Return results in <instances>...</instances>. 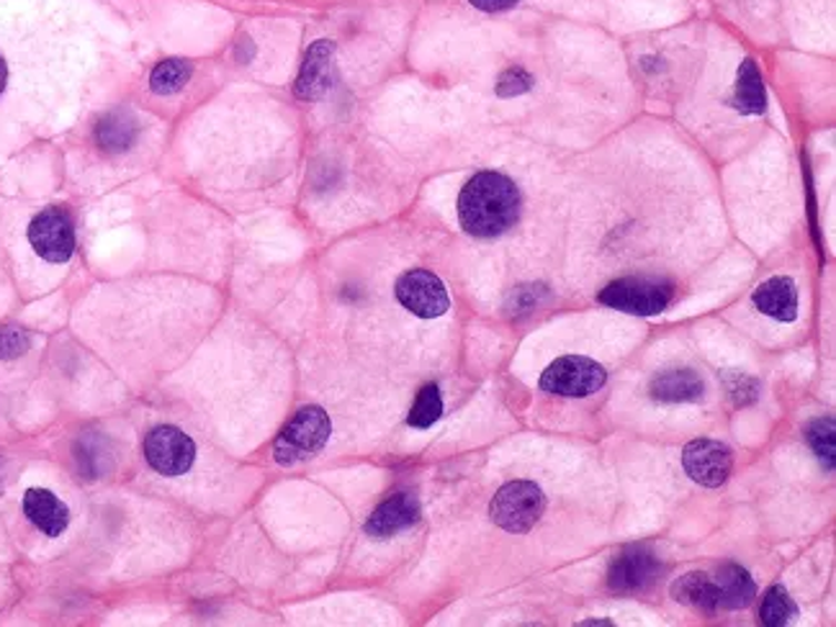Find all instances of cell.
Instances as JSON below:
<instances>
[{
  "mask_svg": "<svg viewBox=\"0 0 836 627\" xmlns=\"http://www.w3.org/2000/svg\"><path fill=\"white\" fill-rule=\"evenodd\" d=\"M649 397L659 404H693L705 397V383L693 368H670L651 378Z\"/></svg>",
  "mask_w": 836,
  "mask_h": 627,
  "instance_id": "13",
  "label": "cell"
},
{
  "mask_svg": "<svg viewBox=\"0 0 836 627\" xmlns=\"http://www.w3.org/2000/svg\"><path fill=\"white\" fill-rule=\"evenodd\" d=\"M29 348V337L21 329H0V360L19 358Z\"/></svg>",
  "mask_w": 836,
  "mask_h": 627,
  "instance_id": "26",
  "label": "cell"
},
{
  "mask_svg": "<svg viewBox=\"0 0 836 627\" xmlns=\"http://www.w3.org/2000/svg\"><path fill=\"white\" fill-rule=\"evenodd\" d=\"M608 383V371L598 360L584 356L557 358L541 373V391L564 399H587Z\"/></svg>",
  "mask_w": 836,
  "mask_h": 627,
  "instance_id": "5",
  "label": "cell"
},
{
  "mask_svg": "<svg viewBox=\"0 0 836 627\" xmlns=\"http://www.w3.org/2000/svg\"><path fill=\"white\" fill-rule=\"evenodd\" d=\"M734 106L742 114L759 116L767 109V91H765V78L754 60H744L738 64L736 75V93H734Z\"/></svg>",
  "mask_w": 836,
  "mask_h": 627,
  "instance_id": "18",
  "label": "cell"
},
{
  "mask_svg": "<svg viewBox=\"0 0 836 627\" xmlns=\"http://www.w3.org/2000/svg\"><path fill=\"white\" fill-rule=\"evenodd\" d=\"M582 627H610L608 620H587V623H579Z\"/></svg>",
  "mask_w": 836,
  "mask_h": 627,
  "instance_id": "30",
  "label": "cell"
},
{
  "mask_svg": "<svg viewBox=\"0 0 836 627\" xmlns=\"http://www.w3.org/2000/svg\"><path fill=\"white\" fill-rule=\"evenodd\" d=\"M798 617V605H795L791 594L783 584L769 586L765 592V599H762V609H759V623L767 627H785L795 623Z\"/></svg>",
  "mask_w": 836,
  "mask_h": 627,
  "instance_id": "20",
  "label": "cell"
},
{
  "mask_svg": "<svg viewBox=\"0 0 836 627\" xmlns=\"http://www.w3.org/2000/svg\"><path fill=\"white\" fill-rule=\"evenodd\" d=\"M469 3H471L473 8H479V11L497 13V11H508V8L518 6L520 0H469Z\"/></svg>",
  "mask_w": 836,
  "mask_h": 627,
  "instance_id": "28",
  "label": "cell"
},
{
  "mask_svg": "<svg viewBox=\"0 0 836 627\" xmlns=\"http://www.w3.org/2000/svg\"><path fill=\"white\" fill-rule=\"evenodd\" d=\"M6 80H8V70H6V62H3V58H0V93H3V88H6Z\"/></svg>",
  "mask_w": 836,
  "mask_h": 627,
  "instance_id": "29",
  "label": "cell"
},
{
  "mask_svg": "<svg viewBox=\"0 0 836 627\" xmlns=\"http://www.w3.org/2000/svg\"><path fill=\"white\" fill-rule=\"evenodd\" d=\"M682 469L695 484L718 489L728 481L731 469H734V455L731 448L718 440H693L682 450Z\"/></svg>",
  "mask_w": 836,
  "mask_h": 627,
  "instance_id": "10",
  "label": "cell"
},
{
  "mask_svg": "<svg viewBox=\"0 0 836 627\" xmlns=\"http://www.w3.org/2000/svg\"><path fill=\"white\" fill-rule=\"evenodd\" d=\"M329 432H333V422H329L327 412L322 407H302L294 414V420L281 430L273 445V458L281 465H294L302 461H309L312 455H317L322 448L327 445Z\"/></svg>",
  "mask_w": 836,
  "mask_h": 627,
  "instance_id": "2",
  "label": "cell"
},
{
  "mask_svg": "<svg viewBox=\"0 0 836 627\" xmlns=\"http://www.w3.org/2000/svg\"><path fill=\"white\" fill-rule=\"evenodd\" d=\"M754 309L765 314L775 321H795L798 319V286L793 278L775 276L759 284L752 294Z\"/></svg>",
  "mask_w": 836,
  "mask_h": 627,
  "instance_id": "14",
  "label": "cell"
},
{
  "mask_svg": "<svg viewBox=\"0 0 836 627\" xmlns=\"http://www.w3.org/2000/svg\"><path fill=\"white\" fill-rule=\"evenodd\" d=\"M23 514L50 537L62 535L70 525V510L47 489H29L23 496Z\"/></svg>",
  "mask_w": 836,
  "mask_h": 627,
  "instance_id": "15",
  "label": "cell"
},
{
  "mask_svg": "<svg viewBox=\"0 0 836 627\" xmlns=\"http://www.w3.org/2000/svg\"><path fill=\"white\" fill-rule=\"evenodd\" d=\"M546 512V496L533 481H510L495 494L489 504V517L504 533L526 535L541 522Z\"/></svg>",
  "mask_w": 836,
  "mask_h": 627,
  "instance_id": "3",
  "label": "cell"
},
{
  "mask_svg": "<svg viewBox=\"0 0 836 627\" xmlns=\"http://www.w3.org/2000/svg\"><path fill=\"white\" fill-rule=\"evenodd\" d=\"M29 243L47 263H68L75 253V229L64 208H44L29 224Z\"/></svg>",
  "mask_w": 836,
  "mask_h": 627,
  "instance_id": "8",
  "label": "cell"
},
{
  "mask_svg": "<svg viewBox=\"0 0 836 627\" xmlns=\"http://www.w3.org/2000/svg\"><path fill=\"white\" fill-rule=\"evenodd\" d=\"M715 586H718V609H744L757 597V584L750 576V571L738 564H721L715 571Z\"/></svg>",
  "mask_w": 836,
  "mask_h": 627,
  "instance_id": "16",
  "label": "cell"
},
{
  "mask_svg": "<svg viewBox=\"0 0 836 627\" xmlns=\"http://www.w3.org/2000/svg\"><path fill=\"white\" fill-rule=\"evenodd\" d=\"M95 142L106 152H126L136 142V119L124 109L109 111L95 124Z\"/></svg>",
  "mask_w": 836,
  "mask_h": 627,
  "instance_id": "19",
  "label": "cell"
},
{
  "mask_svg": "<svg viewBox=\"0 0 836 627\" xmlns=\"http://www.w3.org/2000/svg\"><path fill=\"white\" fill-rule=\"evenodd\" d=\"M549 296V291H546V286H520L514 288L512 294V311H533L538 304H541V299H546Z\"/></svg>",
  "mask_w": 836,
  "mask_h": 627,
  "instance_id": "27",
  "label": "cell"
},
{
  "mask_svg": "<svg viewBox=\"0 0 836 627\" xmlns=\"http://www.w3.org/2000/svg\"><path fill=\"white\" fill-rule=\"evenodd\" d=\"M397 301L405 307L409 314L420 319H436L444 317V314L450 309V299L448 291L436 273L430 270H409L397 280Z\"/></svg>",
  "mask_w": 836,
  "mask_h": 627,
  "instance_id": "9",
  "label": "cell"
},
{
  "mask_svg": "<svg viewBox=\"0 0 836 627\" xmlns=\"http://www.w3.org/2000/svg\"><path fill=\"white\" fill-rule=\"evenodd\" d=\"M662 576V561L649 545H631L618 553L608 571V589L623 597L646 594Z\"/></svg>",
  "mask_w": 836,
  "mask_h": 627,
  "instance_id": "6",
  "label": "cell"
},
{
  "mask_svg": "<svg viewBox=\"0 0 836 627\" xmlns=\"http://www.w3.org/2000/svg\"><path fill=\"white\" fill-rule=\"evenodd\" d=\"M191 62L186 60H165L160 62L150 75V88L157 95H171L175 91H181L183 85L191 80Z\"/></svg>",
  "mask_w": 836,
  "mask_h": 627,
  "instance_id": "22",
  "label": "cell"
},
{
  "mask_svg": "<svg viewBox=\"0 0 836 627\" xmlns=\"http://www.w3.org/2000/svg\"><path fill=\"white\" fill-rule=\"evenodd\" d=\"M458 219L479 239L500 237L520 219V191L502 173H477L458 196Z\"/></svg>",
  "mask_w": 836,
  "mask_h": 627,
  "instance_id": "1",
  "label": "cell"
},
{
  "mask_svg": "<svg viewBox=\"0 0 836 627\" xmlns=\"http://www.w3.org/2000/svg\"><path fill=\"white\" fill-rule=\"evenodd\" d=\"M674 299V286L659 278H618L598 294V301L610 309L636 314V317H656Z\"/></svg>",
  "mask_w": 836,
  "mask_h": 627,
  "instance_id": "4",
  "label": "cell"
},
{
  "mask_svg": "<svg viewBox=\"0 0 836 627\" xmlns=\"http://www.w3.org/2000/svg\"><path fill=\"white\" fill-rule=\"evenodd\" d=\"M144 458L160 476H183L196 461V445L186 432L171 424H160L144 438Z\"/></svg>",
  "mask_w": 836,
  "mask_h": 627,
  "instance_id": "7",
  "label": "cell"
},
{
  "mask_svg": "<svg viewBox=\"0 0 836 627\" xmlns=\"http://www.w3.org/2000/svg\"><path fill=\"white\" fill-rule=\"evenodd\" d=\"M444 414V399H440L438 386H425V389L417 393L412 409H409L407 424L415 430H428L440 420Z\"/></svg>",
  "mask_w": 836,
  "mask_h": 627,
  "instance_id": "23",
  "label": "cell"
},
{
  "mask_svg": "<svg viewBox=\"0 0 836 627\" xmlns=\"http://www.w3.org/2000/svg\"><path fill=\"white\" fill-rule=\"evenodd\" d=\"M670 594L680 605L701 609V613L707 615L718 613V586H715L713 576H707L705 571H690V574L680 576L672 584Z\"/></svg>",
  "mask_w": 836,
  "mask_h": 627,
  "instance_id": "17",
  "label": "cell"
},
{
  "mask_svg": "<svg viewBox=\"0 0 836 627\" xmlns=\"http://www.w3.org/2000/svg\"><path fill=\"white\" fill-rule=\"evenodd\" d=\"M333 54L335 44L327 39H319L304 54L299 78H296V99L302 101H317L329 91L333 85Z\"/></svg>",
  "mask_w": 836,
  "mask_h": 627,
  "instance_id": "11",
  "label": "cell"
},
{
  "mask_svg": "<svg viewBox=\"0 0 836 627\" xmlns=\"http://www.w3.org/2000/svg\"><path fill=\"white\" fill-rule=\"evenodd\" d=\"M420 500L409 492H399L394 494L391 500H386L374 510L371 517L366 522V533L371 537H391L401 533V530H409L412 525L420 522Z\"/></svg>",
  "mask_w": 836,
  "mask_h": 627,
  "instance_id": "12",
  "label": "cell"
},
{
  "mask_svg": "<svg viewBox=\"0 0 836 627\" xmlns=\"http://www.w3.org/2000/svg\"><path fill=\"white\" fill-rule=\"evenodd\" d=\"M530 88H533V78L522 68H510L502 72L500 83H497V95H500V99H514V95L528 93Z\"/></svg>",
  "mask_w": 836,
  "mask_h": 627,
  "instance_id": "25",
  "label": "cell"
},
{
  "mask_svg": "<svg viewBox=\"0 0 836 627\" xmlns=\"http://www.w3.org/2000/svg\"><path fill=\"white\" fill-rule=\"evenodd\" d=\"M723 383H726V391L731 401H734L736 407H750L754 404V401L759 399V381L754 376H746V373H738V371H731V373H723Z\"/></svg>",
  "mask_w": 836,
  "mask_h": 627,
  "instance_id": "24",
  "label": "cell"
},
{
  "mask_svg": "<svg viewBox=\"0 0 836 627\" xmlns=\"http://www.w3.org/2000/svg\"><path fill=\"white\" fill-rule=\"evenodd\" d=\"M806 442L826 471L836 469V428L834 417H818L806 428Z\"/></svg>",
  "mask_w": 836,
  "mask_h": 627,
  "instance_id": "21",
  "label": "cell"
}]
</instances>
